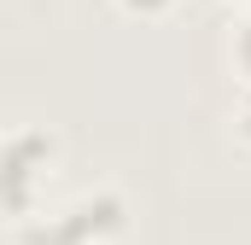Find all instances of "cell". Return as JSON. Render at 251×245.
Segmentation results:
<instances>
[{
  "instance_id": "1",
  "label": "cell",
  "mask_w": 251,
  "mask_h": 245,
  "mask_svg": "<svg viewBox=\"0 0 251 245\" xmlns=\"http://www.w3.org/2000/svg\"><path fill=\"white\" fill-rule=\"evenodd\" d=\"M59 134L47 122H12L0 134V216L18 228L47 210V187L59 175Z\"/></svg>"
},
{
  "instance_id": "2",
  "label": "cell",
  "mask_w": 251,
  "mask_h": 245,
  "mask_svg": "<svg viewBox=\"0 0 251 245\" xmlns=\"http://www.w3.org/2000/svg\"><path fill=\"white\" fill-rule=\"evenodd\" d=\"M128 228V198L117 187H88L70 193L64 204L35 210L29 222L12 228V245H117Z\"/></svg>"
},
{
  "instance_id": "3",
  "label": "cell",
  "mask_w": 251,
  "mask_h": 245,
  "mask_svg": "<svg viewBox=\"0 0 251 245\" xmlns=\"http://www.w3.org/2000/svg\"><path fill=\"white\" fill-rule=\"evenodd\" d=\"M228 59L240 70V82H251V6L240 12V24H234V35H228Z\"/></svg>"
},
{
  "instance_id": "4",
  "label": "cell",
  "mask_w": 251,
  "mask_h": 245,
  "mask_svg": "<svg viewBox=\"0 0 251 245\" xmlns=\"http://www.w3.org/2000/svg\"><path fill=\"white\" fill-rule=\"evenodd\" d=\"M181 0H117V12H128V18H140V24H152V18H170Z\"/></svg>"
},
{
  "instance_id": "5",
  "label": "cell",
  "mask_w": 251,
  "mask_h": 245,
  "mask_svg": "<svg viewBox=\"0 0 251 245\" xmlns=\"http://www.w3.org/2000/svg\"><path fill=\"white\" fill-rule=\"evenodd\" d=\"M234 134L251 146V82H240V99H234Z\"/></svg>"
},
{
  "instance_id": "6",
  "label": "cell",
  "mask_w": 251,
  "mask_h": 245,
  "mask_svg": "<svg viewBox=\"0 0 251 245\" xmlns=\"http://www.w3.org/2000/svg\"><path fill=\"white\" fill-rule=\"evenodd\" d=\"M228 6H240V12H246V6H251V0H228Z\"/></svg>"
}]
</instances>
